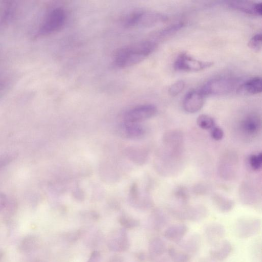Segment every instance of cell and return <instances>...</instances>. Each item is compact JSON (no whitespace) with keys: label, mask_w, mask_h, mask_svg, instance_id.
Listing matches in <instances>:
<instances>
[{"label":"cell","mask_w":262,"mask_h":262,"mask_svg":"<svg viewBox=\"0 0 262 262\" xmlns=\"http://www.w3.org/2000/svg\"><path fill=\"white\" fill-rule=\"evenodd\" d=\"M210 61H203L195 59L186 53L180 54L176 58L173 67L176 70L184 72H197L212 66Z\"/></svg>","instance_id":"277c9868"},{"label":"cell","mask_w":262,"mask_h":262,"mask_svg":"<svg viewBox=\"0 0 262 262\" xmlns=\"http://www.w3.org/2000/svg\"><path fill=\"white\" fill-rule=\"evenodd\" d=\"M260 228L261 222L259 219L245 217L239 219L236 221L234 232L238 237L246 238L257 234Z\"/></svg>","instance_id":"5b68a950"},{"label":"cell","mask_w":262,"mask_h":262,"mask_svg":"<svg viewBox=\"0 0 262 262\" xmlns=\"http://www.w3.org/2000/svg\"><path fill=\"white\" fill-rule=\"evenodd\" d=\"M249 164L251 167L254 170H259L261 167L262 154L261 152L257 155H252L249 157Z\"/></svg>","instance_id":"484cf974"},{"label":"cell","mask_w":262,"mask_h":262,"mask_svg":"<svg viewBox=\"0 0 262 262\" xmlns=\"http://www.w3.org/2000/svg\"><path fill=\"white\" fill-rule=\"evenodd\" d=\"M204 103V96L200 90H192L185 96L183 106L189 113H194L200 110Z\"/></svg>","instance_id":"52a82bcc"},{"label":"cell","mask_w":262,"mask_h":262,"mask_svg":"<svg viewBox=\"0 0 262 262\" xmlns=\"http://www.w3.org/2000/svg\"><path fill=\"white\" fill-rule=\"evenodd\" d=\"M228 5L233 9L244 13L259 16H261L262 14L261 3L235 1L229 2Z\"/></svg>","instance_id":"9c48e42d"},{"label":"cell","mask_w":262,"mask_h":262,"mask_svg":"<svg viewBox=\"0 0 262 262\" xmlns=\"http://www.w3.org/2000/svg\"><path fill=\"white\" fill-rule=\"evenodd\" d=\"M3 256V253L1 252H0V262L1 261V260L2 259Z\"/></svg>","instance_id":"e575fe53"},{"label":"cell","mask_w":262,"mask_h":262,"mask_svg":"<svg viewBox=\"0 0 262 262\" xmlns=\"http://www.w3.org/2000/svg\"><path fill=\"white\" fill-rule=\"evenodd\" d=\"M232 250V246L228 240H222L210 251V256L214 260L222 261L227 258Z\"/></svg>","instance_id":"8fae6325"},{"label":"cell","mask_w":262,"mask_h":262,"mask_svg":"<svg viewBox=\"0 0 262 262\" xmlns=\"http://www.w3.org/2000/svg\"><path fill=\"white\" fill-rule=\"evenodd\" d=\"M188 231L187 226L183 224L169 226L164 231V236L168 240L177 243L181 242Z\"/></svg>","instance_id":"7c38bea8"},{"label":"cell","mask_w":262,"mask_h":262,"mask_svg":"<svg viewBox=\"0 0 262 262\" xmlns=\"http://www.w3.org/2000/svg\"><path fill=\"white\" fill-rule=\"evenodd\" d=\"M236 83L231 78H216L205 83L200 91L204 96L226 94L233 90Z\"/></svg>","instance_id":"3957f363"},{"label":"cell","mask_w":262,"mask_h":262,"mask_svg":"<svg viewBox=\"0 0 262 262\" xmlns=\"http://www.w3.org/2000/svg\"><path fill=\"white\" fill-rule=\"evenodd\" d=\"M145 133L144 128L139 123L124 122L121 127V133L125 137L138 138Z\"/></svg>","instance_id":"2e32d148"},{"label":"cell","mask_w":262,"mask_h":262,"mask_svg":"<svg viewBox=\"0 0 262 262\" xmlns=\"http://www.w3.org/2000/svg\"><path fill=\"white\" fill-rule=\"evenodd\" d=\"M121 223L126 228H132L138 226L139 223L137 221L128 220L126 219H122Z\"/></svg>","instance_id":"f1b7e54d"},{"label":"cell","mask_w":262,"mask_h":262,"mask_svg":"<svg viewBox=\"0 0 262 262\" xmlns=\"http://www.w3.org/2000/svg\"><path fill=\"white\" fill-rule=\"evenodd\" d=\"M11 157L9 156L4 157L0 159V167L6 165L9 161H11Z\"/></svg>","instance_id":"1f68e13d"},{"label":"cell","mask_w":262,"mask_h":262,"mask_svg":"<svg viewBox=\"0 0 262 262\" xmlns=\"http://www.w3.org/2000/svg\"><path fill=\"white\" fill-rule=\"evenodd\" d=\"M166 19V16L161 13L139 11L136 26L151 27L164 22Z\"/></svg>","instance_id":"ba28073f"},{"label":"cell","mask_w":262,"mask_h":262,"mask_svg":"<svg viewBox=\"0 0 262 262\" xmlns=\"http://www.w3.org/2000/svg\"><path fill=\"white\" fill-rule=\"evenodd\" d=\"M166 249V245L164 241L159 237L154 238L149 243V251L153 257L162 255Z\"/></svg>","instance_id":"ffe728a7"},{"label":"cell","mask_w":262,"mask_h":262,"mask_svg":"<svg viewBox=\"0 0 262 262\" xmlns=\"http://www.w3.org/2000/svg\"><path fill=\"white\" fill-rule=\"evenodd\" d=\"M261 244L259 241H256L253 245L252 247V254L253 257L258 261L261 262Z\"/></svg>","instance_id":"4316f807"},{"label":"cell","mask_w":262,"mask_h":262,"mask_svg":"<svg viewBox=\"0 0 262 262\" xmlns=\"http://www.w3.org/2000/svg\"><path fill=\"white\" fill-rule=\"evenodd\" d=\"M3 88V82L1 79H0V92Z\"/></svg>","instance_id":"d6a6232c"},{"label":"cell","mask_w":262,"mask_h":262,"mask_svg":"<svg viewBox=\"0 0 262 262\" xmlns=\"http://www.w3.org/2000/svg\"><path fill=\"white\" fill-rule=\"evenodd\" d=\"M15 8V5L10 2L5 3L0 7V25H4L12 18Z\"/></svg>","instance_id":"d6986e66"},{"label":"cell","mask_w":262,"mask_h":262,"mask_svg":"<svg viewBox=\"0 0 262 262\" xmlns=\"http://www.w3.org/2000/svg\"><path fill=\"white\" fill-rule=\"evenodd\" d=\"M157 112L156 107L152 104H144L128 111L124 116V122L139 123L154 116Z\"/></svg>","instance_id":"8992f818"},{"label":"cell","mask_w":262,"mask_h":262,"mask_svg":"<svg viewBox=\"0 0 262 262\" xmlns=\"http://www.w3.org/2000/svg\"><path fill=\"white\" fill-rule=\"evenodd\" d=\"M156 47L155 41L145 40L122 48L115 54L114 64L120 68L135 66L144 60Z\"/></svg>","instance_id":"6da1fadb"},{"label":"cell","mask_w":262,"mask_h":262,"mask_svg":"<svg viewBox=\"0 0 262 262\" xmlns=\"http://www.w3.org/2000/svg\"><path fill=\"white\" fill-rule=\"evenodd\" d=\"M196 123L200 128L204 129H212L215 124L213 119L205 114L201 115L198 117Z\"/></svg>","instance_id":"603a6c76"},{"label":"cell","mask_w":262,"mask_h":262,"mask_svg":"<svg viewBox=\"0 0 262 262\" xmlns=\"http://www.w3.org/2000/svg\"><path fill=\"white\" fill-rule=\"evenodd\" d=\"M211 137L216 141L221 140L224 136L223 129L219 127H213L211 131Z\"/></svg>","instance_id":"83f0119b"},{"label":"cell","mask_w":262,"mask_h":262,"mask_svg":"<svg viewBox=\"0 0 262 262\" xmlns=\"http://www.w3.org/2000/svg\"><path fill=\"white\" fill-rule=\"evenodd\" d=\"M183 23H177L170 25L154 33L152 37L156 39H163L179 31L183 27Z\"/></svg>","instance_id":"ac0fdd59"},{"label":"cell","mask_w":262,"mask_h":262,"mask_svg":"<svg viewBox=\"0 0 262 262\" xmlns=\"http://www.w3.org/2000/svg\"><path fill=\"white\" fill-rule=\"evenodd\" d=\"M185 82L179 80L172 84L169 88L168 92L172 96H176L180 94L185 88Z\"/></svg>","instance_id":"cb8c5ba5"},{"label":"cell","mask_w":262,"mask_h":262,"mask_svg":"<svg viewBox=\"0 0 262 262\" xmlns=\"http://www.w3.org/2000/svg\"><path fill=\"white\" fill-rule=\"evenodd\" d=\"M261 34L260 33L256 34L251 38L248 45L251 49L259 51L261 48Z\"/></svg>","instance_id":"d4e9b609"},{"label":"cell","mask_w":262,"mask_h":262,"mask_svg":"<svg viewBox=\"0 0 262 262\" xmlns=\"http://www.w3.org/2000/svg\"><path fill=\"white\" fill-rule=\"evenodd\" d=\"M7 199L6 196L0 193V210H2L6 205Z\"/></svg>","instance_id":"f546056e"},{"label":"cell","mask_w":262,"mask_h":262,"mask_svg":"<svg viewBox=\"0 0 262 262\" xmlns=\"http://www.w3.org/2000/svg\"><path fill=\"white\" fill-rule=\"evenodd\" d=\"M260 119L257 115L254 114L248 116L242 123L243 130L250 135L256 133L260 129Z\"/></svg>","instance_id":"e0dca14e"},{"label":"cell","mask_w":262,"mask_h":262,"mask_svg":"<svg viewBox=\"0 0 262 262\" xmlns=\"http://www.w3.org/2000/svg\"><path fill=\"white\" fill-rule=\"evenodd\" d=\"M99 254L97 252H94L91 255L90 259L88 262H97Z\"/></svg>","instance_id":"4dcf8cb0"},{"label":"cell","mask_w":262,"mask_h":262,"mask_svg":"<svg viewBox=\"0 0 262 262\" xmlns=\"http://www.w3.org/2000/svg\"><path fill=\"white\" fill-rule=\"evenodd\" d=\"M178 244L185 253L191 256V254H196L199 250L201 245V238L199 234L194 233L184 241H181Z\"/></svg>","instance_id":"5bb4252c"},{"label":"cell","mask_w":262,"mask_h":262,"mask_svg":"<svg viewBox=\"0 0 262 262\" xmlns=\"http://www.w3.org/2000/svg\"><path fill=\"white\" fill-rule=\"evenodd\" d=\"M159 262H168L166 259H163Z\"/></svg>","instance_id":"836d02e7"},{"label":"cell","mask_w":262,"mask_h":262,"mask_svg":"<svg viewBox=\"0 0 262 262\" xmlns=\"http://www.w3.org/2000/svg\"><path fill=\"white\" fill-rule=\"evenodd\" d=\"M212 200L216 207L222 212H228L234 207V202L228 198L220 195H215Z\"/></svg>","instance_id":"44dd1931"},{"label":"cell","mask_w":262,"mask_h":262,"mask_svg":"<svg viewBox=\"0 0 262 262\" xmlns=\"http://www.w3.org/2000/svg\"><path fill=\"white\" fill-rule=\"evenodd\" d=\"M207 214L206 209L202 207H193L188 209L177 214V217L181 220L198 221L202 220Z\"/></svg>","instance_id":"9a60e30c"},{"label":"cell","mask_w":262,"mask_h":262,"mask_svg":"<svg viewBox=\"0 0 262 262\" xmlns=\"http://www.w3.org/2000/svg\"><path fill=\"white\" fill-rule=\"evenodd\" d=\"M225 228L219 223H211L205 229V235L207 241L212 246H215L221 241L225 235Z\"/></svg>","instance_id":"30bf717a"},{"label":"cell","mask_w":262,"mask_h":262,"mask_svg":"<svg viewBox=\"0 0 262 262\" xmlns=\"http://www.w3.org/2000/svg\"><path fill=\"white\" fill-rule=\"evenodd\" d=\"M66 13L61 7L52 9L39 27L36 36H46L58 31L65 23Z\"/></svg>","instance_id":"7a4b0ae2"},{"label":"cell","mask_w":262,"mask_h":262,"mask_svg":"<svg viewBox=\"0 0 262 262\" xmlns=\"http://www.w3.org/2000/svg\"><path fill=\"white\" fill-rule=\"evenodd\" d=\"M237 92L243 95H251L261 92V79L260 77H253L238 86Z\"/></svg>","instance_id":"4fadbf2b"},{"label":"cell","mask_w":262,"mask_h":262,"mask_svg":"<svg viewBox=\"0 0 262 262\" xmlns=\"http://www.w3.org/2000/svg\"><path fill=\"white\" fill-rule=\"evenodd\" d=\"M168 254L173 262H189L191 256L188 254L177 250L174 247H169Z\"/></svg>","instance_id":"7402d4cb"}]
</instances>
